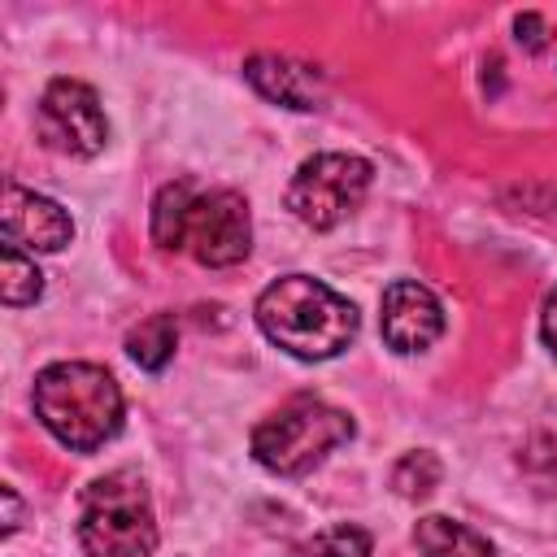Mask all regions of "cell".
<instances>
[{"mask_svg": "<svg viewBox=\"0 0 557 557\" xmlns=\"http://www.w3.org/2000/svg\"><path fill=\"white\" fill-rule=\"evenodd\" d=\"M152 244L165 252H191L209 270L239 265L252 248V213L248 200L231 187L200 191L196 183L178 178L165 183L152 200Z\"/></svg>", "mask_w": 557, "mask_h": 557, "instance_id": "1", "label": "cell"}, {"mask_svg": "<svg viewBox=\"0 0 557 557\" xmlns=\"http://www.w3.org/2000/svg\"><path fill=\"white\" fill-rule=\"evenodd\" d=\"M257 326L270 344L292 352L296 361H331L357 339V309L348 296L326 287L313 274H283L274 278L257 305Z\"/></svg>", "mask_w": 557, "mask_h": 557, "instance_id": "2", "label": "cell"}, {"mask_svg": "<svg viewBox=\"0 0 557 557\" xmlns=\"http://www.w3.org/2000/svg\"><path fill=\"white\" fill-rule=\"evenodd\" d=\"M35 418L70 453L104 448L126 418L122 387L104 366L91 361H52L35 374Z\"/></svg>", "mask_w": 557, "mask_h": 557, "instance_id": "3", "label": "cell"}, {"mask_svg": "<svg viewBox=\"0 0 557 557\" xmlns=\"http://www.w3.org/2000/svg\"><path fill=\"white\" fill-rule=\"evenodd\" d=\"M78 544L87 557H152L157 553L152 496L135 470L122 466L83 487Z\"/></svg>", "mask_w": 557, "mask_h": 557, "instance_id": "4", "label": "cell"}, {"mask_svg": "<svg viewBox=\"0 0 557 557\" xmlns=\"http://www.w3.org/2000/svg\"><path fill=\"white\" fill-rule=\"evenodd\" d=\"M357 435L352 418L318 396H292L252 426V457L278 479H300Z\"/></svg>", "mask_w": 557, "mask_h": 557, "instance_id": "5", "label": "cell"}, {"mask_svg": "<svg viewBox=\"0 0 557 557\" xmlns=\"http://www.w3.org/2000/svg\"><path fill=\"white\" fill-rule=\"evenodd\" d=\"M370 161L352 157V152H313L296 165L292 183H287V209L296 222H305L309 231H331L344 218H352L370 191Z\"/></svg>", "mask_w": 557, "mask_h": 557, "instance_id": "6", "label": "cell"}, {"mask_svg": "<svg viewBox=\"0 0 557 557\" xmlns=\"http://www.w3.org/2000/svg\"><path fill=\"white\" fill-rule=\"evenodd\" d=\"M39 135L65 157H96L109 144V117L100 96L78 78H52L39 96Z\"/></svg>", "mask_w": 557, "mask_h": 557, "instance_id": "7", "label": "cell"}, {"mask_svg": "<svg viewBox=\"0 0 557 557\" xmlns=\"http://www.w3.org/2000/svg\"><path fill=\"white\" fill-rule=\"evenodd\" d=\"M379 326H383V339L392 352H400V357L426 352L444 335V309H440L435 292L422 287L418 278H396L383 292Z\"/></svg>", "mask_w": 557, "mask_h": 557, "instance_id": "8", "label": "cell"}, {"mask_svg": "<svg viewBox=\"0 0 557 557\" xmlns=\"http://www.w3.org/2000/svg\"><path fill=\"white\" fill-rule=\"evenodd\" d=\"M0 222H4V244H17L22 252H61L74 239V218L57 200L17 183H4Z\"/></svg>", "mask_w": 557, "mask_h": 557, "instance_id": "9", "label": "cell"}, {"mask_svg": "<svg viewBox=\"0 0 557 557\" xmlns=\"http://www.w3.org/2000/svg\"><path fill=\"white\" fill-rule=\"evenodd\" d=\"M244 78L270 104H283V109H296V113L322 109V74L305 61H292V57H278V52H252L244 61Z\"/></svg>", "mask_w": 557, "mask_h": 557, "instance_id": "10", "label": "cell"}, {"mask_svg": "<svg viewBox=\"0 0 557 557\" xmlns=\"http://www.w3.org/2000/svg\"><path fill=\"white\" fill-rule=\"evenodd\" d=\"M413 548L422 557H500L496 544L487 535H479L474 527L444 518V513H426L413 527Z\"/></svg>", "mask_w": 557, "mask_h": 557, "instance_id": "11", "label": "cell"}, {"mask_svg": "<svg viewBox=\"0 0 557 557\" xmlns=\"http://www.w3.org/2000/svg\"><path fill=\"white\" fill-rule=\"evenodd\" d=\"M174 348H178L174 313H152V318H144V322L126 335V352H131V361H135L139 370H152V374L170 366Z\"/></svg>", "mask_w": 557, "mask_h": 557, "instance_id": "12", "label": "cell"}, {"mask_svg": "<svg viewBox=\"0 0 557 557\" xmlns=\"http://www.w3.org/2000/svg\"><path fill=\"white\" fill-rule=\"evenodd\" d=\"M0 296L9 309L35 305L44 296V274H39L35 257H26L17 244H4V252H0Z\"/></svg>", "mask_w": 557, "mask_h": 557, "instance_id": "13", "label": "cell"}, {"mask_svg": "<svg viewBox=\"0 0 557 557\" xmlns=\"http://www.w3.org/2000/svg\"><path fill=\"white\" fill-rule=\"evenodd\" d=\"M440 479H444V466H440V457L426 453V448L405 453V457L392 466V487H396L405 500H422V496H431V492L440 487Z\"/></svg>", "mask_w": 557, "mask_h": 557, "instance_id": "14", "label": "cell"}, {"mask_svg": "<svg viewBox=\"0 0 557 557\" xmlns=\"http://www.w3.org/2000/svg\"><path fill=\"white\" fill-rule=\"evenodd\" d=\"M370 548H374L370 531H361L352 522H335V527L318 531L313 540H305L296 548V557H370Z\"/></svg>", "mask_w": 557, "mask_h": 557, "instance_id": "15", "label": "cell"}, {"mask_svg": "<svg viewBox=\"0 0 557 557\" xmlns=\"http://www.w3.org/2000/svg\"><path fill=\"white\" fill-rule=\"evenodd\" d=\"M513 30H518V44H522L527 52H540V48H544V39H548V30H544V17H540V13H518V17H513Z\"/></svg>", "mask_w": 557, "mask_h": 557, "instance_id": "16", "label": "cell"}, {"mask_svg": "<svg viewBox=\"0 0 557 557\" xmlns=\"http://www.w3.org/2000/svg\"><path fill=\"white\" fill-rule=\"evenodd\" d=\"M540 339H544V348L557 357V292H548V300H544V313H540Z\"/></svg>", "mask_w": 557, "mask_h": 557, "instance_id": "17", "label": "cell"}, {"mask_svg": "<svg viewBox=\"0 0 557 557\" xmlns=\"http://www.w3.org/2000/svg\"><path fill=\"white\" fill-rule=\"evenodd\" d=\"M0 500H4V535H13V527H17V492L13 487H0Z\"/></svg>", "mask_w": 557, "mask_h": 557, "instance_id": "18", "label": "cell"}]
</instances>
